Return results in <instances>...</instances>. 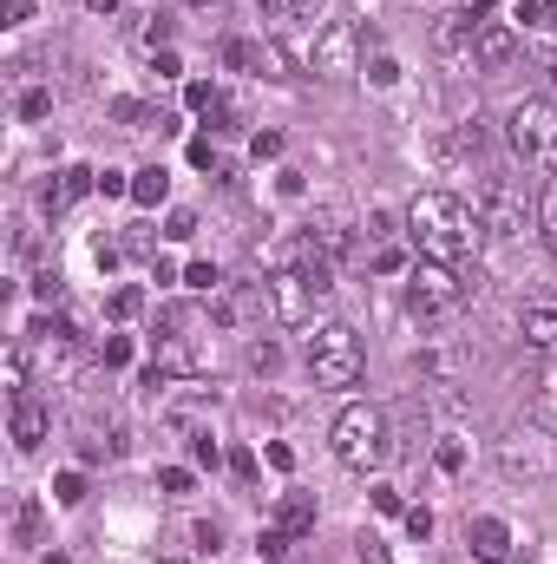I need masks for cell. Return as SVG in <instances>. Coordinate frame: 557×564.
I'll use <instances>...</instances> for the list:
<instances>
[{
    "label": "cell",
    "instance_id": "6da1fadb",
    "mask_svg": "<svg viewBox=\"0 0 557 564\" xmlns=\"http://www.w3.org/2000/svg\"><path fill=\"white\" fill-rule=\"evenodd\" d=\"M407 237H414V250L426 263L466 270V257L479 250L485 224H479V210H472L466 197H452V191H419L414 204H407Z\"/></svg>",
    "mask_w": 557,
    "mask_h": 564
},
{
    "label": "cell",
    "instance_id": "7a4b0ae2",
    "mask_svg": "<svg viewBox=\"0 0 557 564\" xmlns=\"http://www.w3.org/2000/svg\"><path fill=\"white\" fill-rule=\"evenodd\" d=\"M328 446H335L341 466L374 473V466H387V453H394V421H387L381 408L354 401V408H341V421L328 426Z\"/></svg>",
    "mask_w": 557,
    "mask_h": 564
},
{
    "label": "cell",
    "instance_id": "3957f363",
    "mask_svg": "<svg viewBox=\"0 0 557 564\" xmlns=\"http://www.w3.org/2000/svg\"><path fill=\"white\" fill-rule=\"evenodd\" d=\"M302 361H308V375H315L321 388H354V381L368 375V348H361V335H354L348 322H321V328L302 341Z\"/></svg>",
    "mask_w": 557,
    "mask_h": 564
},
{
    "label": "cell",
    "instance_id": "277c9868",
    "mask_svg": "<svg viewBox=\"0 0 557 564\" xmlns=\"http://www.w3.org/2000/svg\"><path fill=\"white\" fill-rule=\"evenodd\" d=\"M151 368H157V375H197V368H204V322H197V308H184V302L157 308Z\"/></svg>",
    "mask_w": 557,
    "mask_h": 564
},
{
    "label": "cell",
    "instance_id": "5b68a950",
    "mask_svg": "<svg viewBox=\"0 0 557 564\" xmlns=\"http://www.w3.org/2000/svg\"><path fill=\"white\" fill-rule=\"evenodd\" d=\"M479 289V276H466V270H452V263H426L419 257L414 270H407V308H414L419 322H446V315H459V302Z\"/></svg>",
    "mask_w": 557,
    "mask_h": 564
},
{
    "label": "cell",
    "instance_id": "8992f818",
    "mask_svg": "<svg viewBox=\"0 0 557 564\" xmlns=\"http://www.w3.org/2000/svg\"><path fill=\"white\" fill-rule=\"evenodd\" d=\"M512 151L532 171L557 177V99H518L512 106Z\"/></svg>",
    "mask_w": 557,
    "mask_h": 564
},
{
    "label": "cell",
    "instance_id": "52a82bcc",
    "mask_svg": "<svg viewBox=\"0 0 557 564\" xmlns=\"http://www.w3.org/2000/svg\"><path fill=\"white\" fill-rule=\"evenodd\" d=\"M472 210H479L485 237H525L532 191H525V177H485V184H479V197H472Z\"/></svg>",
    "mask_w": 557,
    "mask_h": 564
},
{
    "label": "cell",
    "instance_id": "ba28073f",
    "mask_svg": "<svg viewBox=\"0 0 557 564\" xmlns=\"http://www.w3.org/2000/svg\"><path fill=\"white\" fill-rule=\"evenodd\" d=\"M308 66H315V79H354V73H361V26H354V20L321 26Z\"/></svg>",
    "mask_w": 557,
    "mask_h": 564
},
{
    "label": "cell",
    "instance_id": "9c48e42d",
    "mask_svg": "<svg viewBox=\"0 0 557 564\" xmlns=\"http://www.w3.org/2000/svg\"><path fill=\"white\" fill-rule=\"evenodd\" d=\"M512 53H518V26L485 20L479 40H472V66H479V73H499V66H512Z\"/></svg>",
    "mask_w": 557,
    "mask_h": 564
},
{
    "label": "cell",
    "instance_id": "30bf717a",
    "mask_svg": "<svg viewBox=\"0 0 557 564\" xmlns=\"http://www.w3.org/2000/svg\"><path fill=\"white\" fill-rule=\"evenodd\" d=\"M86 191H99V171H92V164H66V171H53V184H46V197H40V204L59 217V210H73Z\"/></svg>",
    "mask_w": 557,
    "mask_h": 564
},
{
    "label": "cell",
    "instance_id": "8fae6325",
    "mask_svg": "<svg viewBox=\"0 0 557 564\" xmlns=\"http://www.w3.org/2000/svg\"><path fill=\"white\" fill-rule=\"evenodd\" d=\"M270 308V282H223L217 295V322H250Z\"/></svg>",
    "mask_w": 557,
    "mask_h": 564
},
{
    "label": "cell",
    "instance_id": "7c38bea8",
    "mask_svg": "<svg viewBox=\"0 0 557 564\" xmlns=\"http://www.w3.org/2000/svg\"><path fill=\"white\" fill-rule=\"evenodd\" d=\"M479 7H452V13H439V26H433V40H439V53H472V40H479Z\"/></svg>",
    "mask_w": 557,
    "mask_h": 564
},
{
    "label": "cell",
    "instance_id": "4fadbf2b",
    "mask_svg": "<svg viewBox=\"0 0 557 564\" xmlns=\"http://www.w3.org/2000/svg\"><path fill=\"white\" fill-rule=\"evenodd\" d=\"M472 552H479V564H505L512 558V525L505 519H472Z\"/></svg>",
    "mask_w": 557,
    "mask_h": 564
},
{
    "label": "cell",
    "instance_id": "5bb4252c",
    "mask_svg": "<svg viewBox=\"0 0 557 564\" xmlns=\"http://www.w3.org/2000/svg\"><path fill=\"white\" fill-rule=\"evenodd\" d=\"M46 408H40V401H33V394H20V401H13V446H20V453H40V440H46Z\"/></svg>",
    "mask_w": 557,
    "mask_h": 564
},
{
    "label": "cell",
    "instance_id": "9a60e30c",
    "mask_svg": "<svg viewBox=\"0 0 557 564\" xmlns=\"http://www.w3.org/2000/svg\"><path fill=\"white\" fill-rule=\"evenodd\" d=\"M518 335L532 348H557V302H525L518 308Z\"/></svg>",
    "mask_w": 557,
    "mask_h": 564
},
{
    "label": "cell",
    "instance_id": "2e32d148",
    "mask_svg": "<svg viewBox=\"0 0 557 564\" xmlns=\"http://www.w3.org/2000/svg\"><path fill=\"white\" fill-rule=\"evenodd\" d=\"M276 525L288 532V539H302V532H315V499H308V492H282V506H276Z\"/></svg>",
    "mask_w": 557,
    "mask_h": 564
},
{
    "label": "cell",
    "instance_id": "e0dca14e",
    "mask_svg": "<svg viewBox=\"0 0 557 564\" xmlns=\"http://www.w3.org/2000/svg\"><path fill=\"white\" fill-rule=\"evenodd\" d=\"M164 197H171V171H164V164H144V171H132V204L157 210Z\"/></svg>",
    "mask_w": 557,
    "mask_h": 564
},
{
    "label": "cell",
    "instance_id": "ac0fdd59",
    "mask_svg": "<svg viewBox=\"0 0 557 564\" xmlns=\"http://www.w3.org/2000/svg\"><path fill=\"white\" fill-rule=\"evenodd\" d=\"M40 525H46L40 499H20V506H13V539H20V545H40Z\"/></svg>",
    "mask_w": 557,
    "mask_h": 564
},
{
    "label": "cell",
    "instance_id": "d6986e66",
    "mask_svg": "<svg viewBox=\"0 0 557 564\" xmlns=\"http://www.w3.org/2000/svg\"><path fill=\"white\" fill-rule=\"evenodd\" d=\"M551 453L545 446H505V473H545Z\"/></svg>",
    "mask_w": 557,
    "mask_h": 564
},
{
    "label": "cell",
    "instance_id": "ffe728a7",
    "mask_svg": "<svg viewBox=\"0 0 557 564\" xmlns=\"http://www.w3.org/2000/svg\"><path fill=\"white\" fill-rule=\"evenodd\" d=\"M184 106H190V112H223V93H217L210 79H190V86H184Z\"/></svg>",
    "mask_w": 557,
    "mask_h": 564
},
{
    "label": "cell",
    "instance_id": "44dd1931",
    "mask_svg": "<svg viewBox=\"0 0 557 564\" xmlns=\"http://www.w3.org/2000/svg\"><path fill=\"white\" fill-rule=\"evenodd\" d=\"M538 230H545V250L557 257V177L545 184V197H538Z\"/></svg>",
    "mask_w": 557,
    "mask_h": 564
},
{
    "label": "cell",
    "instance_id": "7402d4cb",
    "mask_svg": "<svg viewBox=\"0 0 557 564\" xmlns=\"http://www.w3.org/2000/svg\"><path fill=\"white\" fill-rule=\"evenodd\" d=\"M433 466H439V473H459V466H466V440H459V433H446V440L433 446Z\"/></svg>",
    "mask_w": 557,
    "mask_h": 564
},
{
    "label": "cell",
    "instance_id": "603a6c76",
    "mask_svg": "<svg viewBox=\"0 0 557 564\" xmlns=\"http://www.w3.org/2000/svg\"><path fill=\"white\" fill-rule=\"evenodd\" d=\"M53 499L59 506H86V473H59L53 479Z\"/></svg>",
    "mask_w": 557,
    "mask_h": 564
},
{
    "label": "cell",
    "instance_id": "cb8c5ba5",
    "mask_svg": "<svg viewBox=\"0 0 557 564\" xmlns=\"http://www.w3.org/2000/svg\"><path fill=\"white\" fill-rule=\"evenodd\" d=\"M263 7H270L276 20H315V13H321V0H263Z\"/></svg>",
    "mask_w": 557,
    "mask_h": 564
},
{
    "label": "cell",
    "instance_id": "d4e9b609",
    "mask_svg": "<svg viewBox=\"0 0 557 564\" xmlns=\"http://www.w3.org/2000/svg\"><path fill=\"white\" fill-rule=\"evenodd\" d=\"M139 308H144V289H132V282H125V289L112 295V322H132Z\"/></svg>",
    "mask_w": 557,
    "mask_h": 564
},
{
    "label": "cell",
    "instance_id": "484cf974",
    "mask_svg": "<svg viewBox=\"0 0 557 564\" xmlns=\"http://www.w3.org/2000/svg\"><path fill=\"white\" fill-rule=\"evenodd\" d=\"M46 112H53V93H46V86L20 93V119H46Z\"/></svg>",
    "mask_w": 557,
    "mask_h": 564
},
{
    "label": "cell",
    "instance_id": "4316f807",
    "mask_svg": "<svg viewBox=\"0 0 557 564\" xmlns=\"http://www.w3.org/2000/svg\"><path fill=\"white\" fill-rule=\"evenodd\" d=\"M99 191H106V197H132V171H112V164H106V171H99Z\"/></svg>",
    "mask_w": 557,
    "mask_h": 564
},
{
    "label": "cell",
    "instance_id": "83f0119b",
    "mask_svg": "<svg viewBox=\"0 0 557 564\" xmlns=\"http://www.w3.org/2000/svg\"><path fill=\"white\" fill-rule=\"evenodd\" d=\"M157 486H164V492L177 499V492H190L197 479H190V466H164V473H157Z\"/></svg>",
    "mask_w": 557,
    "mask_h": 564
},
{
    "label": "cell",
    "instance_id": "f1b7e54d",
    "mask_svg": "<svg viewBox=\"0 0 557 564\" xmlns=\"http://www.w3.org/2000/svg\"><path fill=\"white\" fill-rule=\"evenodd\" d=\"M276 341H250V368H256V375H276Z\"/></svg>",
    "mask_w": 557,
    "mask_h": 564
},
{
    "label": "cell",
    "instance_id": "f546056e",
    "mask_svg": "<svg viewBox=\"0 0 557 564\" xmlns=\"http://www.w3.org/2000/svg\"><path fill=\"white\" fill-rule=\"evenodd\" d=\"M184 282H190V289H223L217 263H190V270H184Z\"/></svg>",
    "mask_w": 557,
    "mask_h": 564
},
{
    "label": "cell",
    "instance_id": "4dcf8cb0",
    "mask_svg": "<svg viewBox=\"0 0 557 564\" xmlns=\"http://www.w3.org/2000/svg\"><path fill=\"white\" fill-rule=\"evenodd\" d=\"M250 158H256V164H263V158H282V132H256V139H250Z\"/></svg>",
    "mask_w": 557,
    "mask_h": 564
},
{
    "label": "cell",
    "instance_id": "1f68e13d",
    "mask_svg": "<svg viewBox=\"0 0 557 564\" xmlns=\"http://www.w3.org/2000/svg\"><path fill=\"white\" fill-rule=\"evenodd\" d=\"M459 151H485V119H466L459 126Z\"/></svg>",
    "mask_w": 557,
    "mask_h": 564
},
{
    "label": "cell",
    "instance_id": "d6a6232c",
    "mask_svg": "<svg viewBox=\"0 0 557 564\" xmlns=\"http://www.w3.org/2000/svg\"><path fill=\"white\" fill-rule=\"evenodd\" d=\"M33 295H40V302H59V270H53V263L33 276Z\"/></svg>",
    "mask_w": 557,
    "mask_h": 564
},
{
    "label": "cell",
    "instance_id": "836d02e7",
    "mask_svg": "<svg viewBox=\"0 0 557 564\" xmlns=\"http://www.w3.org/2000/svg\"><path fill=\"white\" fill-rule=\"evenodd\" d=\"M368 79H374V86H394V79H401V66H394L387 53H374V66H368Z\"/></svg>",
    "mask_w": 557,
    "mask_h": 564
},
{
    "label": "cell",
    "instance_id": "e575fe53",
    "mask_svg": "<svg viewBox=\"0 0 557 564\" xmlns=\"http://www.w3.org/2000/svg\"><path fill=\"white\" fill-rule=\"evenodd\" d=\"M374 270H381V276H394V270H407V257L387 243V250H374Z\"/></svg>",
    "mask_w": 557,
    "mask_h": 564
},
{
    "label": "cell",
    "instance_id": "d590c367",
    "mask_svg": "<svg viewBox=\"0 0 557 564\" xmlns=\"http://www.w3.org/2000/svg\"><path fill=\"white\" fill-rule=\"evenodd\" d=\"M125 361H132V341H125V335H112V341H106V368H125Z\"/></svg>",
    "mask_w": 557,
    "mask_h": 564
},
{
    "label": "cell",
    "instance_id": "8d00e7d4",
    "mask_svg": "<svg viewBox=\"0 0 557 564\" xmlns=\"http://www.w3.org/2000/svg\"><path fill=\"white\" fill-rule=\"evenodd\" d=\"M190 453H197V459H204V466H217V459H223V453H217V440H210V433H190Z\"/></svg>",
    "mask_w": 557,
    "mask_h": 564
},
{
    "label": "cell",
    "instance_id": "74e56055",
    "mask_svg": "<svg viewBox=\"0 0 557 564\" xmlns=\"http://www.w3.org/2000/svg\"><path fill=\"white\" fill-rule=\"evenodd\" d=\"M407 532H414V539L433 532V512H426V506H407Z\"/></svg>",
    "mask_w": 557,
    "mask_h": 564
},
{
    "label": "cell",
    "instance_id": "f35d334b",
    "mask_svg": "<svg viewBox=\"0 0 557 564\" xmlns=\"http://www.w3.org/2000/svg\"><path fill=\"white\" fill-rule=\"evenodd\" d=\"M190 230H197V217H190V210H171V230H164V237H177V243H184Z\"/></svg>",
    "mask_w": 557,
    "mask_h": 564
},
{
    "label": "cell",
    "instance_id": "ab89813d",
    "mask_svg": "<svg viewBox=\"0 0 557 564\" xmlns=\"http://www.w3.org/2000/svg\"><path fill=\"white\" fill-rule=\"evenodd\" d=\"M79 453H86V459H112V440H99V433H86V440H79Z\"/></svg>",
    "mask_w": 557,
    "mask_h": 564
},
{
    "label": "cell",
    "instance_id": "60d3db41",
    "mask_svg": "<svg viewBox=\"0 0 557 564\" xmlns=\"http://www.w3.org/2000/svg\"><path fill=\"white\" fill-rule=\"evenodd\" d=\"M374 512H401V486H374Z\"/></svg>",
    "mask_w": 557,
    "mask_h": 564
},
{
    "label": "cell",
    "instance_id": "b9f144b4",
    "mask_svg": "<svg viewBox=\"0 0 557 564\" xmlns=\"http://www.w3.org/2000/svg\"><path fill=\"white\" fill-rule=\"evenodd\" d=\"M190 164H204V171H217V151H210V139H190Z\"/></svg>",
    "mask_w": 557,
    "mask_h": 564
},
{
    "label": "cell",
    "instance_id": "7bdbcfd3",
    "mask_svg": "<svg viewBox=\"0 0 557 564\" xmlns=\"http://www.w3.org/2000/svg\"><path fill=\"white\" fill-rule=\"evenodd\" d=\"M157 40H171V20L164 13H151V26H144V46H157Z\"/></svg>",
    "mask_w": 557,
    "mask_h": 564
},
{
    "label": "cell",
    "instance_id": "ee69618b",
    "mask_svg": "<svg viewBox=\"0 0 557 564\" xmlns=\"http://www.w3.org/2000/svg\"><path fill=\"white\" fill-rule=\"evenodd\" d=\"M197 545H204V552H217V545H223V525H217V519H210V525H197Z\"/></svg>",
    "mask_w": 557,
    "mask_h": 564
},
{
    "label": "cell",
    "instance_id": "f6af8a7d",
    "mask_svg": "<svg viewBox=\"0 0 557 564\" xmlns=\"http://www.w3.org/2000/svg\"><path fill=\"white\" fill-rule=\"evenodd\" d=\"M7 7V26H20V20H33V0H0Z\"/></svg>",
    "mask_w": 557,
    "mask_h": 564
},
{
    "label": "cell",
    "instance_id": "bcb514c9",
    "mask_svg": "<svg viewBox=\"0 0 557 564\" xmlns=\"http://www.w3.org/2000/svg\"><path fill=\"white\" fill-rule=\"evenodd\" d=\"M361 564H394V558H387V552H381L374 539H361Z\"/></svg>",
    "mask_w": 557,
    "mask_h": 564
},
{
    "label": "cell",
    "instance_id": "7dc6e473",
    "mask_svg": "<svg viewBox=\"0 0 557 564\" xmlns=\"http://www.w3.org/2000/svg\"><path fill=\"white\" fill-rule=\"evenodd\" d=\"M112 7H119V0H92V13H112Z\"/></svg>",
    "mask_w": 557,
    "mask_h": 564
},
{
    "label": "cell",
    "instance_id": "c3c4849f",
    "mask_svg": "<svg viewBox=\"0 0 557 564\" xmlns=\"http://www.w3.org/2000/svg\"><path fill=\"white\" fill-rule=\"evenodd\" d=\"M40 564H66V558H59V552H53V558H40Z\"/></svg>",
    "mask_w": 557,
    "mask_h": 564
},
{
    "label": "cell",
    "instance_id": "681fc988",
    "mask_svg": "<svg viewBox=\"0 0 557 564\" xmlns=\"http://www.w3.org/2000/svg\"><path fill=\"white\" fill-rule=\"evenodd\" d=\"M551 26H557V0H551Z\"/></svg>",
    "mask_w": 557,
    "mask_h": 564
},
{
    "label": "cell",
    "instance_id": "f907efd6",
    "mask_svg": "<svg viewBox=\"0 0 557 564\" xmlns=\"http://www.w3.org/2000/svg\"><path fill=\"white\" fill-rule=\"evenodd\" d=\"M551 73H557V66H551Z\"/></svg>",
    "mask_w": 557,
    "mask_h": 564
}]
</instances>
